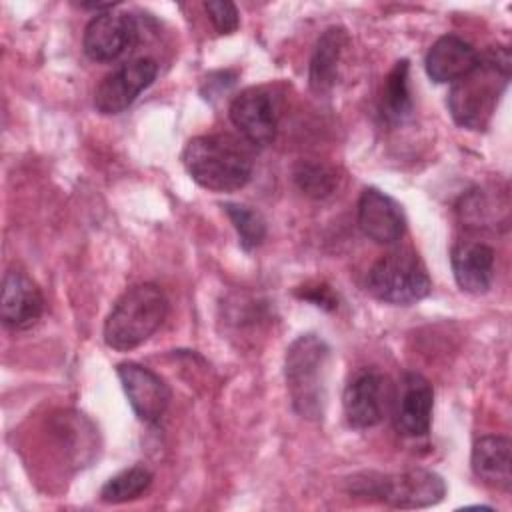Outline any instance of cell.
I'll return each mask as SVG.
<instances>
[{
    "label": "cell",
    "instance_id": "obj_1",
    "mask_svg": "<svg viewBox=\"0 0 512 512\" xmlns=\"http://www.w3.org/2000/svg\"><path fill=\"white\" fill-rule=\"evenodd\" d=\"M510 52L502 46L480 54L478 64L448 92V110L454 122L468 130H484L510 80Z\"/></svg>",
    "mask_w": 512,
    "mask_h": 512
},
{
    "label": "cell",
    "instance_id": "obj_2",
    "mask_svg": "<svg viewBox=\"0 0 512 512\" xmlns=\"http://www.w3.org/2000/svg\"><path fill=\"white\" fill-rule=\"evenodd\" d=\"M182 164L196 184L212 192L244 188L254 168L246 148L224 134H204L188 140L182 150Z\"/></svg>",
    "mask_w": 512,
    "mask_h": 512
},
{
    "label": "cell",
    "instance_id": "obj_3",
    "mask_svg": "<svg viewBox=\"0 0 512 512\" xmlns=\"http://www.w3.org/2000/svg\"><path fill=\"white\" fill-rule=\"evenodd\" d=\"M330 346L316 334L298 336L284 356V378L292 408L306 420H320L326 408Z\"/></svg>",
    "mask_w": 512,
    "mask_h": 512
},
{
    "label": "cell",
    "instance_id": "obj_4",
    "mask_svg": "<svg viewBox=\"0 0 512 512\" xmlns=\"http://www.w3.org/2000/svg\"><path fill=\"white\" fill-rule=\"evenodd\" d=\"M168 298L156 284H136L124 290L104 322L106 346L126 352L144 344L164 322Z\"/></svg>",
    "mask_w": 512,
    "mask_h": 512
},
{
    "label": "cell",
    "instance_id": "obj_5",
    "mask_svg": "<svg viewBox=\"0 0 512 512\" xmlns=\"http://www.w3.org/2000/svg\"><path fill=\"white\" fill-rule=\"evenodd\" d=\"M366 290L380 302L408 306L426 298L432 280L422 258L410 248L382 254L366 274Z\"/></svg>",
    "mask_w": 512,
    "mask_h": 512
},
{
    "label": "cell",
    "instance_id": "obj_6",
    "mask_svg": "<svg viewBox=\"0 0 512 512\" xmlns=\"http://www.w3.org/2000/svg\"><path fill=\"white\" fill-rule=\"evenodd\" d=\"M352 492L376 498L392 508H428L442 502L446 482L428 468H410L398 474H360L352 480Z\"/></svg>",
    "mask_w": 512,
    "mask_h": 512
},
{
    "label": "cell",
    "instance_id": "obj_7",
    "mask_svg": "<svg viewBox=\"0 0 512 512\" xmlns=\"http://www.w3.org/2000/svg\"><path fill=\"white\" fill-rule=\"evenodd\" d=\"M394 400L392 380L376 370L364 368L352 376L344 388L342 406L348 426L356 430H366L384 420L390 412Z\"/></svg>",
    "mask_w": 512,
    "mask_h": 512
},
{
    "label": "cell",
    "instance_id": "obj_8",
    "mask_svg": "<svg viewBox=\"0 0 512 512\" xmlns=\"http://www.w3.org/2000/svg\"><path fill=\"white\" fill-rule=\"evenodd\" d=\"M158 74V64L152 58H134L112 70L94 92V106L100 114L112 116L124 112L144 92Z\"/></svg>",
    "mask_w": 512,
    "mask_h": 512
},
{
    "label": "cell",
    "instance_id": "obj_9",
    "mask_svg": "<svg viewBox=\"0 0 512 512\" xmlns=\"http://www.w3.org/2000/svg\"><path fill=\"white\" fill-rule=\"evenodd\" d=\"M232 124L254 146H268L276 138L280 108L276 96L264 86L242 90L228 108Z\"/></svg>",
    "mask_w": 512,
    "mask_h": 512
},
{
    "label": "cell",
    "instance_id": "obj_10",
    "mask_svg": "<svg viewBox=\"0 0 512 512\" xmlns=\"http://www.w3.org/2000/svg\"><path fill=\"white\" fill-rule=\"evenodd\" d=\"M434 410L432 384L418 372H404L400 382L394 384L392 422L398 434L420 438L430 432Z\"/></svg>",
    "mask_w": 512,
    "mask_h": 512
},
{
    "label": "cell",
    "instance_id": "obj_11",
    "mask_svg": "<svg viewBox=\"0 0 512 512\" xmlns=\"http://www.w3.org/2000/svg\"><path fill=\"white\" fill-rule=\"evenodd\" d=\"M116 374L134 414L142 422H158L172 398L170 386L164 378L138 362H120L116 366Z\"/></svg>",
    "mask_w": 512,
    "mask_h": 512
},
{
    "label": "cell",
    "instance_id": "obj_12",
    "mask_svg": "<svg viewBox=\"0 0 512 512\" xmlns=\"http://www.w3.org/2000/svg\"><path fill=\"white\" fill-rule=\"evenodd\" d=\"M138 38L136 20L130 14L102 12L84 28L82 48L92 62H114L128 52Z\"/></svg>",
    "mask_w": 512,
    "mask_h": 512
},
{
    "label": "cell",
    "instance_id": "obj_13",
    "mask_svg": "<svg viewBox=\"0 0 512 512\" xmlns=\"http://www.w3.org/2000/svg\"><path fill=\"white\" fill-rule=\"evenodd\" d=\"M358 226L376 244H396L406 232L402 206L378 188H364L358 198Z\"/></svg>",
    "mask_w": 512,
    "mask_h": 512
},
{
    "label": "cell",
    "instance_id": "obj_14",
    "mask_svg": "<svg viewBox=\"0 0 512 512\" xmlns=\"http://www.w3.org/2000/svg\"><path fill=\"white\" fill-rule=\"evenodd\" d=\"M44 296L38 284L20 268H10L2 278L0 318L6 328L26 330L40 320Z\"/></svg>",
    "mask_w": 512,
    "mask_h": 512
},
{
    "label": "cell",
    "instance_id": "obj_15",
    "mask_svg": "<svg viewBox=\"0 0 512 512\" xmlns=\"http://www.w3.org/2000/svg\"><path fill=\"white\" fill-rule=\"evenodd\" d=\"M494 256V248L484 242H456L450 252V266L460 290L468 294L488 292L494 282Z\"/></svg>",
    "mask_w": 512,
    "mask_h": 512
},
{
    "label": "cell",
    "instance_id": "obj_16",
    "mask_svg": "<svg viewBox=\"0 0 512 512\" xmlns=\"http://www.w3.org/2000/svg\"><path fill=\"white\" fill-rule=\"evenodd\" d=\"M480 60V52L456 34L440 36L426 54V72L438 84L456 82L466 76Z\"/></svg>",
    "mask_w": 512,
    "mask_h": 512
},
{
    "label": "cell",
    "instance_id": "obj_17",
    "mask_svg": "<svg viewBox=\"0 0 512 512\" xmlns=\"http://www.w3.org/2000/svg\"><path fill=\"white\" fill-rule=\"evenodd\" d=\"M348 42V32L342 26H330L318 38L308 66V84L314 94L324 96L336 86Z\"/></svg>",
    "mask_w": 512,
    "mask_h": 512
},
{
    "label": "cell",
    "instance_id": "obj_18",
    "mask_svg": "<svg viewBox=\"0 0 512 512\" xmlns=\"http://www.w3.org/2000/svg\"><path fill=\"white\" fill-rule=\"evenodd\" d=\"M474 474L502 490L510 492L512 488V442L506 436L488 434L474 442L472 458H470Z\"/></svg>",
    "mask_w": 512,
    "mask_h": 512
},
{
    "label": "cell",
    "instance_id": "obj_19",
    "mask_svg": "<svg viewBox=\"0 0 512 512\" xmlns=\"http://www.w3.org/2000/svg\"><path fill=\"white\" fill-rule=\"evenodd\" d=\"M408 60H398L388 72L382 96H380V114L386 124H402L412 114V96L408 84Z\"/></svg>",
    "mask_w": 512,
    "mask_h": 512
},
{
    "label": "cell",
    "instance_id": "obj_20",
    "mask_svg": "<svg viewBox=\"0 0 512 512\" xmlns=\"http://www.w3.org/2000/svg\"><path fill=\"white\" fill-rule=\"evenodd\" d=\"M152 472L146 466H132L112 476L100 488V500L104 504H124L140 498L152 484Z\"/></svg>",
    "mask_w": 512,
    "mask_h": 512
},
{
    "label": "cell",
    "instance_id": "obj_21",
    "mask_svg": "<svg viewBox=\"0 0 512 512\" xmlns=\"http://www.w3.org/2000/svg\"><path fill=\"white\" fill-rule=\"evenodd\" d=\"M294 184L302 194L314 200L328 198L338 188V172L330 164L324 162H310L302 160L292 170Z\"/></svg>",
    "mask_w": 512,
    "mask_h": 512
},
{
    "label": "cell",
    "instance_id": "obj_22",
    "mask_svg": "<svg viewBox=\"0 0 512 512\" xmlns=\"http://www.w3.org/2000/svg\"><path fill=\"white\" fill-rule=\"evenodd\" d=\"M224 210L238 234V242L242 250L250 252L258 248L264 238H266V220L262 214L246 204H236V202H226Z\"/></svg>",
    "mask_w": 512,
    "mask_h": 512
},
{
    "label": "cell",
    "instance_id": "obj_23",
    "mask_svg": "<svg viewBox=\"0 0 512 512\" xmlns=\"http://www.w3.org/2000/svg\"><path fill=\"white\" fill-rule=\"evenodd\" d=\"M204 10H206L212 26L218 30V34H232L240 24L238 10L228 0L204 2Z\"/></svg>",
    "mask_w": 512,
    "mask_h": 512
},
{
    "label": "cell",
    "instance_id": "obj_24",
    "mask_svg": "<svg viewBox=\"0 0 512 512\" xmlns=\"http://www.w3.org/2000/svg\"><path fill=\"white\" fill-rule=\"evenodd\" d=\"M302 298H306V300L314 302L316 306L328 308V310H334V308H336V300H334V296H332L330 288H326V286L310 288V290H306V292L302 294Z\"/></svg>",
    "mask_w": 512,
    "mask_h": 512
}]
</instances>
